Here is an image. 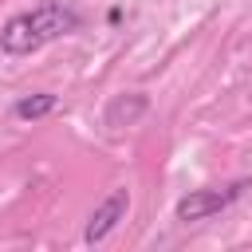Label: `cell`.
<instances>
[{
    "mask_svg": "<svg viewBox=\"0 0 252 252\" xmlns=\"http://www.w3.org/2000/svg\"><path fill=\"white\" fill-rule=\"evenodd\" d=\"M146 106H150V98L146 94H118L110 106H106V126H130V122H138L142 114H146Z\"/></svg>",
    "mask_w": 252,
    "mask_h": 252,
    "instance_id": "4",
    "label": "cell"
},
{
    "mask_svg": "<svg viewBox=\"0 0 252 252\" xmlns=\"http://www.w3.org/2000/svg\"><path fill=\"white\" fill-rule=\"evenodd\" d=\"M248 189V181H232V185H220V189H193L177 201L173 217L181 224H197V220H209L217 213H224L232 201H240V193Z\"/></svg>",
    "mask_w": 252,
    "mask_h": 252,
    "instance_id": "2",
    "label": "cell"
},
{
    "mask_svg": "<svg viewBox=\"0 0 252 252\" xmlns=\"http://www.w3.org/2000/svg\"><path fill=\"white\" fill-rule=\"evenodd\" d=\"M79 24H83V16L71 4L43 0V4L28 8V12H16L0 28V51L4 55H32V51H39V47H47V43L79 32Z\"/></svg>",
    "mask_w": 252,
    "mask_h": 252,
    "instance_id": "1",
    "label": "cell"
},
{
    "mask_svg": "<svg viewBox=\"0 0 252 252\" xmlns=\"http://www.w3.org/2000/svg\"><path fill=\"white\" fill-rule=\"evenodd\" d=\"M126 209H130V189H110V193H106V197L94 205V213L87 217L83 240H87V244L106 240V236L118 228V220H126Z\"/></svg>",
    "mask_w": 252,
    "mask_h": 252,
    "instance_id": "3",
    "label": "cell"
},
{
    "mask_svg": "<svg viewBox=\"0 0 252 252\" xmlns=\"http://www.w3.org/2000/svg\"><path fill=\"white\" fill-rule=\"evenodd\" d=\"M55 106H59L55 94H28V98L16 102V114H20V118H43V114H51Z\"/></svg>",
    "mask_w": 252,
    "mask_h": 252,
    "instance_id": "5",
    "label": "cell"
}]
</instances>
